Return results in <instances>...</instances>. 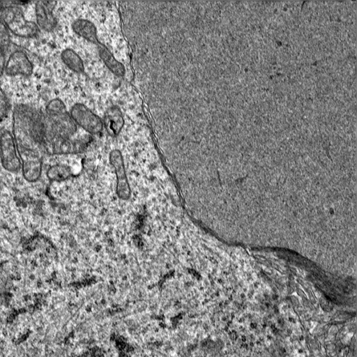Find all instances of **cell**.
<instances>
[{
  "label": "cell",
  "mask_w": 357,
  "mask_h": 357,
  "mask_svg": "<svg viewBox=\"0 0 357 357\" xmlns=\"http://www.w3.org/2000/svg\"><path fill=\"white\" fill-rule=\"evenodd\" d=\"M43 115L44 151L54 154L63 142L75 139L77 126L64 102L59 98L52 99L47 104Z\"/></svg>",
  "instance_id": "6da1fadb"
},
{
  "label": "cell",
  "mask_w": 357,
  "mask_h": 357,
  "mask_svg": "<svg viewBox=\"0 0 357 357\" xmlns=\"http://www.w3.org/2000/svg\"><path fill=\"white\" fill-rule=\"evenodd\" d=\"M8 3L1 7L0 15L9 32L24 38H32L38 36L40 29L35 22L25 17L20 6L21 3L8 1Z\"/></svg>",
  "instance_id": "7a4b0ae2"
},
{
  "label": "cell",
  "mask_w": 357,
  "mask_h": 357,
  "mask_svg": "<svg viewBox=\"0 0 357 357\" xmlns=\"http://www.w3.org/2000/svg\"><path fill=\"white\" fill-rule=\"evenodd\" d=\"M70 115L75 123L91 134L97 135L103 130V122L86 106L75 103L70 109Z\"/></svg>",
  "instance_id": "3957f363"
},
{
  "label": "cell",
  "mask_w": 357,
  "mask_h": 357,
  "mask_svg": "<svg viewBox=\"0 0 357 357\" xmlns=\"http://www.w3.org/2000/svg\"><path fill=\"white\" fill-rule=\"evenodd\" d=\"M0 158L3 167L10 172H17L21 167L16 144L12 132L3 130L0 134Z\"/></svg>",
  "instance_id": "277c9868"
},
{
  "label": "cell",
  "mask_w": 357,
  "mask_h": 357,
  "mask_svg": "<svg viewBox=\"0 0 357 357\" xmlns=\"http://www.w3.org/2000/svg\"><path fill=\"white\" fill-rule=\"evenodd\" d=\"M33 70V63L23 50H14L6 59L4 73L8 76L29 77Z\"/></svg>",
  "instance_id": "5b68a950"
},
{
  "label": "cell",
  "mask_w": 357,
  "mask_h": 357,
  "mask_svg": "<svg viewBox=\"0 0 357 357\" xmlns=\"http://www.w3.org/2000/svg\"><path fill=\"white\" fill-rule=\"evenodd\" d=\"M56 1H38L35 3L36 24L38 28L45 31H52L56 26V19L54 14Z\"/></svg>",
  "instance_id": "8992f818"
},
{
  "label": "cell",
  "mask_w": 357,
  "mask_h": 357,
  "mask_svg": "<svg viewBox=\"0 0 357 357\" xmlns=\"http://www.w3.org/2000/svg\"><path fill=\"white\" fill-rule=\"evenodd\" d=\"M24 177L28 181H36L42 169V154L25 153L19 155Z\"/></svg>",
  "instance_id": "52a82bcc"
},
{
  "label": "cell",
  "mask_w": 357,
  "mask_h": 357,
  "mask_svg": "<svg viewBox=\"0 0 357 357\" xmlns=\"http://www.w3.org/2000/svg\"><path fill=\"white\" fill-rule=\"evenodd\" d=\"M109 159L117 174V193L121 199H128L130 195V190L126 179L123 160L121 152L117 149L113 150L109 154Z\"/></svg>",
  "instance_id": "ba28073f"
},
{
  "label": "cell",
  "mask_w": 357,
  "mask_h": 357,
  "mask_svg": "<svg viewBox=\"0 0 357 357\" xmlns=\"http://www.w3.org/2000/svg\"><path fill=\"white\" fill-rule=\"evenodd\" d=\"M103 125L111 136L118 135L124 125V119L117 106H112L105 113Z\"/></svg>",
  "instance_id": "9c48e42d"
},
{
  "label": "cell",
  "mask_w": 357,
  "mask_h": 357,
  "mask_svg": "<svg viewBox=\"0 0 357 357\" xmlns=\"http://www.w3.org/2000/svg\"><path fill=\"white\" fill-rule=\"evenodd\" d=\"M96 45L99 56L103 61L106 66L116 76L123 77L126 73L124 66L115 59L105 45L99 41Z\"/></svg>",
  "instance_id": "30bf717a"
},
{
  "label": "cell",
  "mask_w": 357,
  "mask_h": 357,
  "mask_svg": "<svg viewBox=\"0 0 357 357\" xmlns=\"http://www.w3.org/2000/svg\"><path fill=\"white\" fill-rule=\"evenodd\" d=\"M72 29L80 37L97 44V29L93 23L85 19H77L72 23Z\"/></svg>",
  "instance_id": "8fae6325"
},
{
  "label": "cell",
  "mask_w": 357,
  "mask_h": 357,
  "mask_svg": "<svg viewBox=\"0 0 357 357\" xmlns=\"http://www.w3.org/2000/svg\"><path fill=\"white\" fill-rule=\"evenodd\" d=\"M63 63L69 69L77 73H83L84 66L80 56L72 49L67 48L61 53Z\"/></svg>",
  "instance_id": "7c38bea8"
},
{
  "label": "cell",
  "mask_w": 357,
  "mask_h": 357,
  "mask_svg": "<svg viewBox=\"0 0 357 357\" xmlns=\"http://www.w3.org/2000/svg\"><path fill=\"white\" fill-rule=\"evenodd\" d=\"M70 174L68 167L62 165H55L50 167L47 171L48 177L56 181H61L66 179Z\"/></svg>",
  "instance_id": "4fadbf2b"
},
{
  "label": "cell",
  "mask_w": 357,
  "mask_h": 357,
  "mask_svg": "<svg viewBox=\"0 0 357 357\" xmlns=\"http://www.w3.org/2000/svg\"><path fill=\"white\" fill-rule=\"evenodd\" d=\"M10 109V100L4 91L0 87V122L3 121L8 116Z\"/></svg>",
  "instance_id": "5bb4252c"
},
{
  "label": "cell",
  "mask_w": 357,
  "mask_h": 357,
  "mask_svg": "<svg viewBox=\"0 0 357 357\" xmlns=\"http://www.w3.org/2000/svg\"><path fill=\"white\" fill-rule=\"evenodd\" d=\"M10 33L0 15V50H4L9 45L10 42Z\"/></svg>",
  "instance_id": "9a60e30c"
},
{
  "label": "cell",
  "mask_w": 357,
  "mask_h": 357,
  "mask_svg": "<svg viewBox=\"0 0 357 357\" xmlns=\"http://www.w3.org/2000/svg\"><path fill=\"white\" fill-rule=\"evenodd\" d=\"M6 59L4 51L3 50H0V79L4 73Z\"/></svg>",
  "instance_id": "2e32d148"
}]
</instances>
